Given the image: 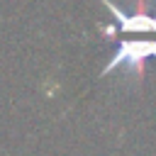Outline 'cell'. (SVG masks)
<instances>
[{
  "label": "cell",
  "mask_w": 156,
  "mask_h": 156,
  "mask_svg": "<svg viewBox=\"0 0 156 156\" xmlns=\"http://www.w3.org/2000/svg\"><path fill=\"white\" fill-rule=\"evenodd\" d=\"M149 58H156V39H122V44L115 51V56L105 63L102 76H107L115 68L124 66L129 73L141 78L144 76V66H146Z\"/></svg>",
  "instance_id": "1"
},
{
  "label": "cell",
  "mask_w": 156,
  "mask_h": 156,
  "mask_svg": "<svg viewBox=\"0 0 156 156\" xmlns=\"http://www.w3.org/2000/svg\"><path fill=\"white\" fill-rule=\"evenodd\" d=\"M102 5L112 12V17L117 20V27H100V32L105 37H115L117 32H132V34H156V15H149L144 10V0H139V7L132 15H124L117 5H112L110 0H102Z\"/></svg>",
  "instance_id": "2"
}]
</instances>
